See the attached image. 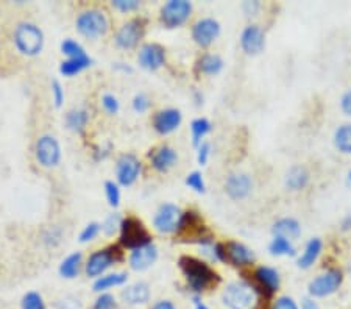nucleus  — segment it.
Instances as JSON below:
<instances>
[{
    "label": "nucleus",
    "instance_id": "f257e3e1",
    "mask_svg": "<svg viewBox=\"0 0 351 309\" xmlns=\"http://www.w3.org/2000/svg\"><path fill=\"white\" fill-rule=\"evenodd\" d=\"M178 267L186 280V284L194 292V295H202L205 292L216 289L220 284V281H222V277L214 271L211 264L197 256H180Z\"/></svg>",
    "mask_w": 351,
    "mask_h": 309
},
{
    "label": "nucleus",
    "instance_id": "f03ea898",
    "mask_svg": "<svg viewBox=\"0 0 351 309\" xmlns=\"http://www.w3.org/2000/svg\"><path fill=\"white\" fill-rule=\"evenodd\" d=\"M10 39L16 52L25 56V58L38 56L43 52L45 42L41 28L30 21H21L18 24H14Z\"/></svg>",
    "mask_w": 351,
    "mask_h": 309
},
{
    "label": "nucleus",
    "instance_id": "7ed1b4c3",
    "mask_svg": "<svg viewBox=\"0 0 351 309\" xmlns=\"http://www.w3.org/2000/svg\"><path fill=\"white\" fill-rule=\"evenodd\" d=\"M220 299L226 309H256L263 303L261 295L248 280L231 281L223 288Z\"/></svg>",
    "mask_w": 351,
    "mask_h": 309
},
{
    "label": "nucleus",
    "instance_id": "20e7f679",
    "mask_svg": "<svg viewBox=\"0 0 351 309\" xmlns=\"http://www.w3.org/2000/svg\"><path fill=\"white\" fill-rule=\"evenodd\" d=\"M75 28L82 36L88 39L104 38L111 30V19L104 8H84L75 18Z\"/></svg>",
    "mask_w": 351,
    "mask_h": 309
},
{
    "label": "nucleus",
    "instance_id": "39448f33",
    "mask_svg": "<svg viewBox=\"0 0 351 309\" xmlns=\"http://www.w3.org/2000/svg\"><path fill=\"white\" fill-rule=\"evenodd\" d=\"M123 247L121 244H111L105 249H99L90 253L88 256L86 262H84V275L88 278H99L101 275H105V272L108 271L110 267L114 266L117 262H122L123 258Z\"/></svg>",
    "mask_w": 351,
    "mask_h": 309
},
{
    "label": "nucleus",
    "instance_id": "423d86ee",
    "mask_svg": "<svg viewBox=\"0 0 351 309\" xmlns=\"http://www.w3.org/2000/svg\"><path fill=\"white\" fill-rule=\"evenodd\" d=\"M119 244L130 251L154 244V238L139 217L128 214L122 219L119 230Z\"/></svg>",
    "mask_w": 351,
    "mask_h": 309
},
{
    "label": "nucleus",
    "instance_id": "0eeeda50",
    "mask_svg": "<svg viewBox=\"0 0 351 309\" xmlns=\"http://www.w3.org/2000/svg\"><path fill=\"white\" fill-rule=\"evenodd\" d=\"M345 280V273L342 269L330 267L325 272L317 275L308 284V294L313 299H325L330 297L342 288Z\"/></svg>",
    "mask_w": 351,
    "mask_h": 309
},
{
    "label": "nucleus",
    "instance_id": "6e6552de",
    "mask_svg": "<svg viewBox=\"0 0 351 309\" xmlns=\"http://www.w3.org/2000/svg\"><path fill=\"white\" fill-rule=\"evenodd\" d=\"M147 24H149V21L143 16H136V18L122 24L114 33L116 47L122 50H134L136 47H139V44L145 38Z\"/></svg>",
    "mask_w": 351,
    "mask_h": 309
},
{
    "label": "nucleus",
    "instance_id": "1a4fd4ad",
    "mask_svg": "<svg viewBox=\"0 0 351 309\" xmlns=\"http://www.w3.org/2000/svg\"><path fill=\"white\" fill-rule=\"evenodd\" d=\"M252 278L248 280L250 283L256 288L258 294L261 295L263 301L264 300H270L276 295V292L281 288V277L280 272L276 271L275 267L271 266H256L253 267V271L250 272Z\"/></svg>",
    "mask_w": 351,
    "mask_h": 309
},
{
    "label": "nucleus",
    "instance_id": "9d476101",
    "mask_svg": "<svg viewBox=\"0 0 351 309\" xmlns=\"http://www.w3.org/2000/svg\"><path fill=\"white\" fill-rule=\"evenodd\" d=\"M194 5L188 0H169L160 10V22L166 28H180L191 19Z\"/></svg>",
    "mask_w": 351,
    "mask_h": 309
},
{
    "label": "nucleus",
    "instance_id": "9b49d317",
    "mask_svg": "<svg viewBox=\"0 0 351 309\" xmlns=\"http://www.w3.org/2000/svg\"><path fill=\"white\" fill-rule=\"evenodd\" d=\"M35 156L38 164L44 169H53L61 162V151L60 140L52 134H43L36 139L35 144Z\"/></svg>",
    "mask_w": 351,
    "mask_h": 309
},
{
    "label": "nucleus",
    "instance_id": "f8f14e48",
    "mask_svg": "<svg viewBox=\"0 0 351 309\" xmlns=\"http://www.w3.org/2000/svg\"><path fill=\"white\" fill-rule=\"evenodd\" d=\"M220 33H222L220 22L214 18H209V16L195 21L191 27V36L200 49L211 47L219 39Z\"/></svg>",
    "mask_w": 351,
    "mask_h": 309
},
{
    "label": "nucleus",
    "instance_id": "ddd939ff",
    "mask_svg": "<svg viewBox=\"0 0 351 309\" xmlns=\"http://www.w3.org/2000/svg\"><path fill=\"white\" fill-rule=\"evenodd\" d=\"M181 216V208L173 203H162L154 216V228L161 234H177Z\"/></svg>",
    "mask_w": 351,
    "mask_h": 309
},
{
    "label": "nucleus",
    "instance_id": "4468645a",
    "mask_svg": "<svg viewBox=\"0 0 351 309\" xmlns=\"http://www.w3.org/2000/svg\"><path fill=\"white\" fill-rule=\"evenodd\" d=\"M143 172V162L134 153H122L116 161V180L121 186H132Z\"/></svg>",
    "mask_w": 351,
    "mask_h": 309
},
{
    "label": "nucleus",
    "instance_id": "2eb2a0df",
    "mask_svg": "<svg viewBox=\"0 0 351 309\" xmlns=\"http://www.w3.org/2000/svg\"><path fill=\"white\" fill-rule=\"evenodd\" d=\"M239 42L243 53L248 56H256L264 52L265 44H267V36H265V32L261 25L248 24L241 32Z\"/></svg>",
    "mask_w": 351,
    "mask_h": 309
},
{
    "label": "nucleus",
    "instance_id": "dca6fc26",
    "mask_svg": "<svg viewBox=\"0 0 351 309\" xmlns=\"http://www.w3.org/2000/svg\"><path fill=\"white\" fill-rule=\"evenodd\" d=\"M223 190L231 200H245L253 193V178L247 172H231L225 178Z\"/></svg>",
    "mask_w": 351,
    "mask_h": 309
},
{
    "label": "nucleus",
    "instance_id": "f3484780",
    "mask_svg": "<svg viewBox=\"0 0 351 309\" xmlns=\"http://www.w3.org/2000/svg\"><path fill=\"white\" fill-rule=\"evenodd\" d=\"M183 123V112L178 108H164L156 111L152 117V127L160 136H167L177 132Z\"/></svg>",
    "mask_w": 351,
    "mask_h": 309
},
{
    "label": "nucleus",
    "instance_id": "a211bd4d",
    "mask_svg": "<svg viewBox=\"0 0 351 309\" xmlns=\"http://www.w3.org/2000/svg\"><path fill=\"white\" fill-rule=\"evenodd\" d=\"M138 63L143 69L156 72L166 64V49L158 42H145L139 47Z\"/></svg>",
    "mask_w": 351,
    "mask_h": 309
},
{
    "label": "nucleus",
    "instance_id": "6ab92c4d",
    "mask_svg": "<svg viewBox=\"0 0 351 309\" xmlns=\"http://www.w3.org/2000/svg\"><path fill=\"white\" fill-rule=\"evenodd\" d=\"M225 250H226V264L234 266L237 269L252 267L254 261H256V255H254V251L243 243H239V240H234V239L226 240Z\"/></svg>",
    "mask_w": 351,
    "mask_h": 309
},
{
    "label": "nucleus",
    "instance_id": "aec40b11",
    "mask_svg": "<svg viewBox=\"0 0 351 309\" xmlns=\"http://www.w3.org/2000/svg\"><path fill=\"white\" fill-rule=\"evenodd\" d=\"M150 167L158 173H167L177 166L178 162V153L172 145L169 144H160L155 149L150 150L149 153Z\"/></svg>",
    "mask_w": 351,
    "mask_h": 309
},
{
    "label": "nucleus",
    "instance_id": "412c9836",
    "mask_svg": "<svg viewBox=\"0 0 351 309\" xmlns=\"http://www.w3.org/2000/svg\"><path fill=\"white\" fill-rule=\"evenodd\" d=\"M158 261V247L150 244L141 249L132 250L128 255V266L134 272H144Z\"/></svg>",
    "mask_w": 351,
    "mask_h": 309
},
{
    "label": "nucleus",
    "instance_id": "4be33fe9",
    "mask_svg": "<svg viewBox=\"0 0 351 309\" xmlns=\"http://www.w3.org/2000/svg\"><path fill=\"white\" fill-rule=\"evenodd\" d=\"M152 291L147 281H136L121 292V300L127 306H141L150 301Z\"/></svg>",
    "mask_w": 351,
    "mask_h": 309
},
{
    "label": "nucleus",
    "instance_id": "5701e85b",
    "mask_svg": "<svg viewBox=\"0 0 351 309\" xmlns=\"http://www.w3.org/2000/svg\"><path fill=\"white\" fill-rule=\"evenodd\" d=\"M225 61L219 53L205 52L198 56L195 61V72L198 75H208V77H216L223 71Z\"/></svg>",
    "mask_w": 351,
    "mask_h": 309
},
{
    "label": "nucleus",
    "instance_id": "b1692460",
    "mask_svg": "<svg viewBox=\"0 0 351 309\" xmlns=\"http://www.w3.org/2000/svg\"><path fill=\"white\" fill-rule=\"evenodd\" d=\"M309 182H311V173L308 169L302 164L292 166L285 177V186L289 190H292V193H298V190L306 189Z\"/></svg>",
    "mask_w": 351,
    "mask_h": 309
},
{
    "label": "nucleus",
    "instance_id": "393cba45",
    "mask_svg": "<svg viewBox=\"0 0 351 309\" xmlns=\"http://www.w3.org/2000/svg\"><path fill=\"white\" fill-rule=\"evenodd\" d=\"M322 251H324V240L320 238H311L304 245L302 255L297 258V266L303 271H308L319 260Z\"/></svg>",
    "mask_w": 351,
    "mask_h": 309
},
{
    "label": "nucleus",
    "instance_id": "a878e982",
    "mask_svg": "<svg viewBox=\"0 0 351 309\" xmlns=\"http://www.w3.org/2000/svg\"><path fill=\"white\" fill-rule=\"evenodd\" d=\"M271 234L281 236L289 240H295L302 236V223L295 217H281L271 225Z\"/></svg>",
    "mask_w": 351,
    "mask_h": 309
},
{
    "label": "nucleus",
    "instance_id": "bb28decb",
    "mask_svg": "<svg viewBox=\"0 0 351 309\" xmlns=\"http://www.w3.org/2000/svg\"><path fill=\"white\" fill-rule=\"evenodd\" d=\"M82 267H84L83 264V253L82 251H73L69 256H66L63 261H61L60 267H58V273L61 278L66 280H73L78 277Z\"/></svg>",
    "mask_w": 351,
    "mask_h": 309
},
{
    "label": "nucleus",
    "instance_id": "cd10ccee",
    "mask_svg": "<svg viewBox=\"0 0 351 309\" xmlns=\"http://www.w3.org/2000/svg\"><path fill=\"white\" fill-rule=\"evenodd\" d=\"M64 123L71 132L82 134L88 128L89 123V111L84 108H73L66 112Z\"/></svg>",
    "mask_w": 351,
    "mask_h": 309
},
{
    "label": "nucleus",
    "instance_id": "c85d7f7f",
    "mask_svg": "<svg viewBox=\"0 0 351 309\" xmlns=\"http://www.w3.org/2000/svg\"><path fill=\"white\" fill-rule=\"evenodd\" d=\"M128 281V273L127 272H112L101 275L97 280L94 281L93 289L94 292H106L112 288H119V286H123Z\"/></svg>",
    "mask_w": 351,
    "mask_h": 309
},
{
    "label": "nucleus",
    "instance_id": "c756f323",
    "mask_svg": "<svg viewBox=\"0 0 351 309\" xmlns=\"http://www.w3.org/2000/svg\"><path fill=\"white\" fill-rule=\"evenodd\" d=\"M213 132V123L206 117H197L191 122V136L192 145L195 149L200 147L202 143H205V138Z\"/></svg>",
    "mask_w": 351,
    "mask_h": 309
},
{
    "label": "nucleus",
    "instance_id": "7c9ffc66",
    "mask_svg": "<svg viewBox=\"0 0 351 309\" xmlns=\"http://www.w3.org/2000/svg\"><path fill=\"white\" fill-rule=\"evenodd\" d=\"M332 144L339 153L351 155V123H342L336 128Z\"/></svg>",
    "mask_w": 351,
    "mask_h": 309
},
{
    "label": "nucleus",
    "instance_id": "2f4dec72",
    "mask_svg": "<svg viewBox=\"0 0 351 309\" xmlns=\"http://www.w3.org/2000/svg\"><path fill=\"white\" fill-rule=\"evenodd\" d=\"M269 251L271 256H298L293 240L281 238V236H274L271 238L269 244Z\"/></svg>",
    "mask_w": 351,
    "mask_h": 309
},
{
    "label": "nucleus",
    "instance_id": "473e14b6",
    "mask_svg": "<svg viewBox=\"0 0 351 309\" xmlns=\"http://www.w3.org/2000/svg\"><path fill=\"white\" fill-rule=\"evenodd\" d=\"M93 64V58L89 55L82 56V58H71L66 60L60 64V74L64 77H73L77 74H80L84 69Z\"/></svg>",
    "mask_w": 351,
    "mask_h": 309
},
{
    "label": "nucleus",
    "instance_id": "72a5a7b5",
    "mask_svg": "<svg viewBox=\"0 0 351 309\" xmlns=\"http://www.w3.org/2000/svg\"><path fill=\"white\" fill-rule=\"evenodd\" d=\"M61 53L67 56V60L71 58H82V56H86V50H84V47L82 46L80 42L75 41V39H71L67 38L64 39L63 42H61Z\"/></svg>",
    "mask_w": 351,
    "mask_h": 309
},
{
    "label": "nucleus",
    "instance_id": "f704fd0d",
    "mask_svg": "<svg viewBox=\"0 0 351 309\" xmlns=\"http://www.w3.org/2000/svg\"><path fill=\"white\" fill-rule=\"evenodd\" d=\"M21 309H47V306H45V301L39 292L30 291L22 297Z\"/></svg>",
    "mask_w": 351,
    "mask_h": 309
},
{
    "label": "nucleus",
    "instance_id": "c9c22d12",
    "mask_svg": "<svg viewBox=\"0 0 351 309\" xmlns=\"http://www.w3.org/2000/svg\"><path fill=\"white\" fill-rule=\"evenodd\" d=\"M105 195H106V200H108L110 206L117 208L119 205H121V199H122L121 184H119L117 182H112V180L105 182Z\"/></svg>",
    "mask_w": 351,
    "mask_h": 309
},
{
    "label": "nucleus",
    "instance_id": "e433bc0d",
    "mask_svg": "<svg viewBox=\"0 0 351 309\" xmlns=\"http://www.w3.org/2000/svg\"><path fill=\"white\" fill-rule=\"evenodd\" d=\"M184 183H186V186L191 188L192 190H195V193H198V194L206 193V183H205V178H203V173L200 171H192L191 173H188Z\"/></svg>",
    "mask_w": 351,
    "mask_h": 309
},
{
    "label": "nucleus",
    "instance_id": "4c0bfd02",
    "mask_svg": "<svg viewBox=\"0 0 351 309\" xmlns=\"http://www.w3.org/2000/svg\"><path fill=\"white\" fill-rule=\"evenodd\" d=\"M122 219L123 217L119 214V212H112V214L106 217L104 223H101V232L106 236H114L116 233H119V230H121Z\"/></svg>",
    "mask_w": 351,
    "mask_h": 309
},
{
    "label": "nucleus",
    "instance_id": "58836bf2",
    "mask_svg": "<svg viewBox=\"0 0 351 309\" xmlns=\"http://www.w3.org/2000/svg\"><path fill=\"white\" fill-rule=\"evenodd\" d=\"M101 232V223L99 222H90L88 223L86 227L82 230L80 236H78V240H80L82 244H86L90 243V240H94Z\"/></svg>",
    "mask_w": 351,
    "mask_h": 309
},
{
    "label": "nucleus",
    "instance_id": "ea45409f",
    "mask_svg": "<svg viewBox=\"0 0 351 309\" xmlns=\"http://www.w3.org/2000/svg\"><path fill=\"white\" fill-rule=\"evenodd\" d=\"M93 309H117L116 297L110 292H101V294L94 300Z\"/></svg>",
    "mask_w": 351,
    "mask_h": 309
},
{
    "label": "nucleus",
    "instance_id": "a19ab883",
    "mask_svg": "<svg viewBox=\"0 0 351 309\" xmlns=\"http://www.w3.org/2000/svg\"><path fill=\"white\" fill-rule=\"evenodd\" d=\"M132 106L134 112H138V114H144V112L150 110L152 100L145 92H138L132 100Z\"/></svg>",
    "mask_w": 351,
    "mask_h": 309
},
{
    "label": "nucleus",
    "instance_id": "79ce46f5",
    "mask_svg": "<svg viewBox=\"0 0 351 309\" xmlns=\"http://www.w3.org/2000/svg\"><path fill=\"white\" fill-rule=\"evenodd\" d=\"M111 7L114 8L119 13H133V11H138L141 8L139 0H112Z\"/></svg>",
    "mask_w": 351,
    "mask_h": 309
},
{
    "label": "nucleus",
    "instance_id": "37998d69",
    "mask_svg": "<svg viewBox=\"0 0 351 309\" xmlns=\"http://www.w3.org/2000/svg\"><path fill=\"white\" fill-rule=\"evenodd\" d=\"M101 106H104V110L108 114H117L119 110H121V102H119V99L114 94L106 92L101 95Z\"/></svg>",
    "mask_w": 351,
    "mask_h": 309
},
{
    "label": "nucleus",
    "instance_id": "c03bdc74",
    "mask_svg": "<svg viewBox=\"0 0 351 309\" xmlns=\"http://www.w3.org/2000/svg\"><path fill=\"white\" fill-rule=\"evenodd\" d=\"M270 309H300L298 303L289 295L276 297L274 303L270 305Z\"/></svg>",
    "mask_w": 351,
    "mask_h": 309
},
{
    "label": "nucleus",
    "instance_id": "a18cd8bd",
    "mask_svg": "<svg viewBox=\"0 0 351 309\" xmlns=\"http://www.w3.org/2000/svg\"><path fill=\"white\" fill-rule=\"evenodd\" d=\"M211 143H208V140H205V143L200 144V147L197 149V162L200 166H206L208 161H209V156H211Z\"/></svg>",
    "mask_w": 351,
    "mask_h": 309
},
{
    "label": "nucleus",
    "instance_id": "49530a36",
    "mask_svg": "<svg viewBox=\"0 0 351 309\" xmlns=\"http://www.w3.org/2000/svg\"><path fill=\"white\" fill-rule=\"evenodd\" d=\"M52 95H53V103L56 108H61L64 102V89L58 80H52Z\"/></svg>",
    "mask_w": 351,
    "mask_h": 309
},
{
    "label": "nucleus",
    "instance_id": "de8ad7c7",
    "mask_svg": "<svg viewBox=\"0 0 351 309\" xmlns=\"http://www.w3.org/2000/svg\"><path fill=\"white\" fill-rule=\"evenodd\" d=\"M339 105H341V111L343 114L351 117V88L341 95V102H339Z\"/></svg>",
    "mask_w": 351,
    "mask_h": 309
},
{
    "label": "nucleus",
    "instance_id": "09e8293b",
    "mask_svg": "<svg viewBox=\"0 0 351 309\" xmlns=\"http://www.w3.org/2000/svg\"><path fill=\"white\" fill-rule=\"evenodd\" d=\"M242 10L247 16H256L258 11L261 10V3H259V2H245L242 5Z\"/></svg>",
    "mask_w": 351,
    "mask_h": 309
},
{
    "label": "nucleus",
    "instance_id": "8fccbe9b",
    "mask_svg": "<svg viewBox=\"0 0 351 309\" xmlns=\"http://www.w3.org/2000/svg\"><path fill=\"white\" fill-rule=\"evenodd\" d=\"M149 309H178V308H177V305H175L172 300L161 299V300L155 301L154 305H152Z\"/></svg>",
    "mask_w": 351,
    "mask_h": 309
},
{
    "label": "nucleus",
    "instance_id": "3c124183",
    "mask_svg": "<svg viewBox=\"0 0 351 309\" xmlns=\"http://www.w3.org/2000/svg\"><path fill=\"white\" fill-rule=\"evenodd\" d=\"M302 309H320L313 297H304L302 300Z\"/></svg>",
    "mask_w": 351,
    "mask_h": 309
},
{
    "label": "nucleus",
    "instance_id": "603ef678",
    "mask_svg": "<svg viewBox=\"0 0 351 309\" xmlns=\"http://www.w3.org/2000/svg\"><path fill=\"white\" fill-rule=\"evenodd\" d=\"M341 230H342L343 233L351 232V214H347V216L342 217V221H341Z\"/></svg>",
    "mask_w": 351,
    "mask_h": 309
},
{
    "label": "nucleus",
    "instance_id": "864d4df0",
    "mask_svg": "<svg viewBox=\"0 0 351 309\" xmlns=\"http://www.w3.org/2000/svg\"><path fill=\"white\" fill-rule=\"evenodd\" d=\"M114 67L116 71H122V72H125V74H133V69L132 67H130L128 64H125V63H114Z\"/></svg>",
    "mask_w": 351,
    "mask_h": 309
},
{
    "label": "nucleus",
    "instance_id": "5fc2aeb1",
    "mask_svg": "<svg viewBox=\"0 0 351 309\" xmlns=\"http://www.w3.org/2000/svg\"><path fill=\"white\" fill-rule=\"evenodd\" d=\"M202 295H194L192 297V301H194V305H195V309H209L205 303L202 301V299H200Z\"/></svg>",
    "mask_w": 351,
    "mask_h": 309
},
{
    "label": "nucleus",
    "instance_id": "6e6d98bb",
    "mask_svg": "<svg viewBox=\"0 0 351 309\" xmlns=\"http://www.w3.org/2000/svg\"><path fill=\"white\" fill-rule=\"evenodd\" d=\"M192 95H194V102H195V105L197 106H202L203 105V94H202V91H197V89H194V92H192Z\"/></svg>",
    "mask_w": 351,
    "mask_h": 309
},
{
    "label": "nucleus",
    "instance_id": "4d7b16f0",
    "mask_svg": "<svg viewBox=\"0 0 351 309\" xmlns=\"http://www.w3.org/2000/svg\"><path fill=\"white\" fill-rule=\"evenodd\" d=\"M348 178H350V182H351V172L348 173Z\"/></svg>",
    "mask_w": 351,
    "mask_h": 309
}]
</instances>
